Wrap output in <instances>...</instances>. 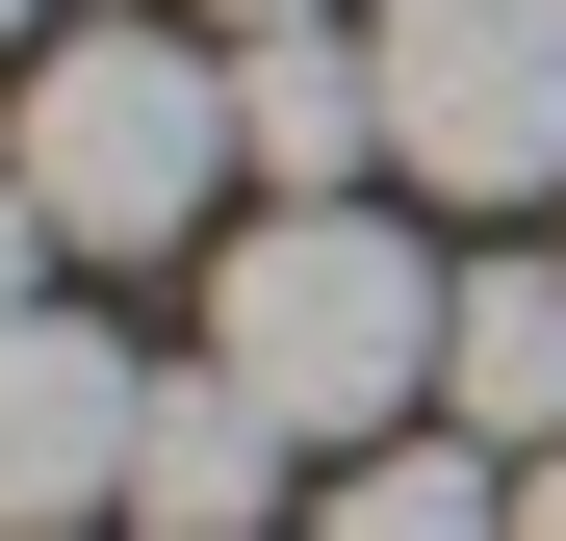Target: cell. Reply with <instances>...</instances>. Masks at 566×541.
<instances>
[{
    "label": "cell",
    "mask_w": 566,
    "mask_h": 541,
    "mask_svg": "<svg viewBox=\"0 0 566 541\" xmlns=\"http://www.w3.org/2000/svg\"><path fill=\"white\" fill-rule=\"evenodd\" d=\"M515 541H566V438H541V465H515Z\"/></svg>",
    "instance_id": "cell-10"
},
{
    "label": "cell",
    "mask_w": 566,
    "mask_h": 541,
    "mask_svg": "<svg viewBox=\"0 0 566 541\" xmlns=\"http://www.w3.org/2000/svg\"><path fill=\"white\" fill-rule=\"evenodd\" d=\"M0 155L52 180V258H180L232 207V52H180V27H52L27 52V104H0Z\"/></svg>",
    "instance_id": "cell-2"
},
{
    "label": "cell",
    "mask_w": 566,
    "mask_h": 541,
    "mask_svg": "<svg viewBox=\"0 0 566 541\" xmlns=\"http://www.w3.org/2000/svg\"><path fill=\"white\" fill-rule=\"evenodd\" d=\"M283 465H310V438H283L232 361H155V438H129V516H155V541H258Z\"/></svg>",
    "instance_id": "cell-6"
},
{
    "label": "cell",
    "mask_w": 566,
    "mask_h": 541,
    "mask_svg": "<svg viewBox=\"0 0 566 541\" xmlns=\"http://www.w3.org/2000/svg\"><path fill=\"white\" fill-rule=\"evenodd\" d=\"M232 155H258V207L387 180V52L360 27H232Z\"/></svg>",
    "instance_id": "cell-5"
},
{
    "label": "cell",
    "mask_w": 566,
    "mask_h": 541,
    "mask_svg": "<svg viewBox=\"0 0 566 541\" xmlns=\"http://www.w3.org/2000/svg\"><path fill=\"white\" fill-rule=\"evenodd\" d=\"M207 27H360V0H207Z\"/></svg>",
    "instance_id": "cell-11"
},
{
    "label": "cell",
    "mask_w": 566,
    "mask_h": 541,
    "mask_svg": "<svg viewBox=\"0 0 566 541\" xmlns=\"http://www.w3.org/2000/svg\"><path fill=\"white\" fill-rule=\"evenodd\" d=\"M0 52H27V0H0Z\"/></svg>",
    "instance_id": "cell-12"
},
{
    "label": "cell",
    "mask_w": 566,
    "mask_h": 541,
    "mask_svg": "<svg viewBox=\"0 0 566 541\" xmlns=\"http://www.w3.org/2000/svg\"><path fill=\"white\" fill-rule=\"evenodd\" d=\"M129 438H155V361L104 310H0V541H77V516H129Z\"/></svg>",
    "instance_id": "cell-4"
},
{
    "label": "cell",
    "mask_w": 566,
    "mask_h": 541,
    "mask_svg": "<svg viewBox=\"0 0 566 541\" xmlns=\"http://www.w3.org/2000/svg\"><path fill=\"white\" fill-rule=\"evenodd\" d=\"M310 541H515V465L463 413H412V438H360V465L310 490Z\"/></svg>",
    "instance_id": "cell-8"
},
{
    "label": "cell",
    "mask_w": 566,
    "mask_h": 541,
    "mask_svg": "<svg viewBox=\"0 0 566 541\" xmlns=\"http://www.w3.org/2000/svg\"><path fill=\"white\" fill-rule=\"evenodd\" d=\"M438 258L387 232V180H335V207H232V258H207V361L310 438V465H360V438H412L438 413Z\"/></svg>",
    "instance_id": "cell-1"
},
{
    "label": "cell",
    "mask_w": 566,
    "mask_h": 541,
    "mask_svg": "<svg viewBox=\"0 0 566 541\" xmlns=\"http://www.w3.org/2000/svg\"><path fill=\"white\" fill-rule=\"evenodd\" d=\"M438 413L490 438V465H541V438H566V258H490V284L438 310Z\"/></svg>",
    "instance_id": "cell-7"
},
{
    "label": "cell",
    "mask_w": 566,
    "mask_h": 541,
    "mask_svg": "<svg viewBox=\"0 0 566 541\" xmlns=\"http://www.w3.org/2000/svg\"><path fill=\"white\" fill-rule=\"evenodd\" d=\"M360 52H387V180L566 207V0H360Z\"/></svg>",
    "instance_id": "cell-3"
},
{
    "label": "cell",
    "mask_w": 566,
    "mask_h": 541,
    "mask_svg": "<svg viewBox=\"0 0 566 541\" xmlns=\"http://www.w3.org/2000/svg\"><path fill=\"white\" fill-rule=\"evenodd\" d=\"M27 284H52V180L0 155V310H27Z\"/></svg>",
    "instance_id": "cell-9"
}]
</instances>
